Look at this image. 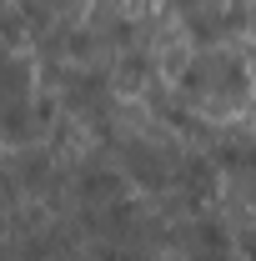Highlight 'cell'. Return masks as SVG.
<instances>
[{
	"mask_svg": "<svg viewBox=\"0 0 256 261\" xmlns=\"http://www.w3.org/2000/svg\"><path fill=\"white\" fill-rule=\"evenodd\" d=\"M181 86H186V96H191V100L211 106V111H226V106H236V100L246 96V65L236 61V56L206 50V56L186 70Z\"/></svg>",
	"mask_w": 256,
	"mask_h": 261,
	"instance_id": "cell-1",
	"label": "cell"
}]
</instances>
